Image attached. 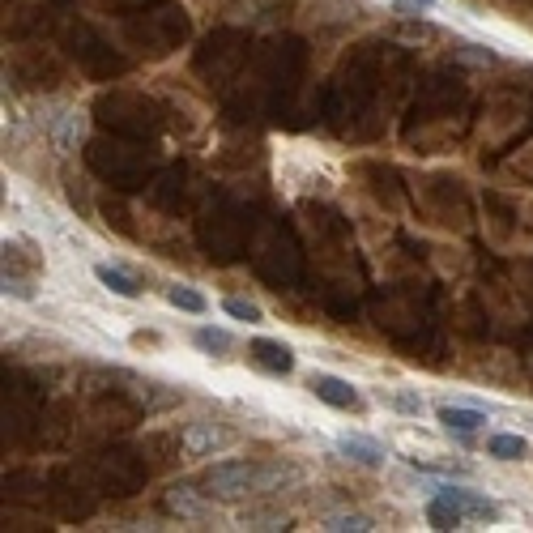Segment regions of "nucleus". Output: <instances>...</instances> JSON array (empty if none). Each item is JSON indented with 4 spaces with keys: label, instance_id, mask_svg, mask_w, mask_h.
<instances>
[{
    "label": "nucleus",
    "instance_id": "obj_4",
    "mask_svg": "<svg viewBox=\"0 0 533 533\" xmlns=\"http://www.w3.org/2000/svg\"><path fill=\"white\" fill-rule=\"evenodd\" d=\"M231 440H235V435L226 431L222 423H192V427L180 435V444H184L188 457H214V452H222Z\"/></svg>",
    "mask_w": 533,
    "mask_h": 533
},
{
    "label": "nucleus",
    "instance_id": "obj_11",
    "mask_svg": "<svg viewBox=\"0 0 533 533\" xmlns=\"http://www.w3.org/2000/svg\"><path fill=\"white\" fill-rule=\"evenodd\" d=\"M94 278H99L111 295H120V299H141V286L128 278L124 269H116V265H94Z\"/></svg>",
    "mask_w": 533,
    "mask_h": 533
},
{
    "label": "nucleus",
    "instance_id": "obj_12",
    "mask_svg": "<svg viewBox=\"0 0 533 533\" xmlns=\"http://www.w3.org/2000/svg\"><path fill=\"white\" fill-rule=\"evenodd\" d=\"M525 452H529V444L521 440V435H491L487 440V457H495V461H525Z\"/></svg>",
    "mask_w": 533,
    "mask_h": 533
},
{
    "label": "nucleus",
    "instance_id": "obj_2",
    "mask_svg": "<svg viewBox=\"0 0 533 533\" xmlns=\"http://www.w3.org/2000/svg\"><path fill=\"white\" fill-rule=\"evenodd\" d=\"M427 487L435 491V495H444V499H452V504H457L465 516H470V521H487V525H495L499 516V504L495 499H487L482 491H470V487H461V482H427Z\"/></svg>",
    "mask_w": 533,
    "mask_h": 533
},
{
    "label": "nucleus",
    "instance_id": "obj_6",
    "mask_svg": "<svg viewBox=\"0 0 533 533\" xmlns=\"http://www.w3.org/2000/svg\"><path fill=\"white\" fill-rule=\"evenodd\" d=\"M209 491H197V487H171L167 491V512L180 516V521H205L214 516V504H209Z\"/></svg>",
    "mask_w": 533,
    "mask_h": 533
},
{
    "label": "nucleus",
    "instance_id": "obj_18",
    "mask_svg": "<svg viewBox=\"0 0 533 533\" xmlns=\"http://www.w3.org/2000/svg\"><path fill=\"white\" fill-rule=\"evenodd\" d=\"M452 56H457L461 64H478V69H487V64H495V60H499V56L491 52V47H478V43H461Z\"/></svg>",
    "mask_w": 533,
    "mask_h": 533
},
{
    "label": "nucleus",
    "instance_id": "obj_13",
    "mask_svg": "<svg viewBox=\"0 0 533 533\" xmlns=\"http://www.w3.org/2000/svg\"><path fill=\"white\" fill-rule=\"evenodd\" d=\"M167 303H171V308H180V312H192V316L209 312V299L201 295V290H192V286H167Z\"/></svg>",
    "mask_w": 533,
    "mask_h": 533
},
{
    "label": "nucleus",
    "instance_id": "obj_21",
    "mask_svg": "<svg viewBox=\"0 0 533 533\" xmlns=\"http://www.w3.org/2000/svg\"><path fill=\"white\" fill-rule=\"evenodd\" d=\"M5 295H13V299H35V290H30L22 278H9V273H5Z\"/></svg>",
    "mask_w": 533,
    "mask_h": 533
},
{
    "label": "nucleus",
    "instance_id": "obj_9",
    "mask_svg": "<svg viewBox=\"0 0 533 533\" xmlns=\"http://www.w3.org/2000/svg\"><path fill=\"white\" fill-rule=\"evenodd\" d=\"M427 521H431V529H461L470 516H465L452 499H444V495H431V504H427Z\"/></svg>",
    "mask_w": 533,
    "mask_h": 533
},
{
    "label": "nucleus",
    "instance_id": "obj_1",
    "mask_svg": "<svg viewBox=\"0 0 533 533\" xmlns=\"http://www.w3.org/2000/svg\"><path fill=\"white\" fill-rule=\"evenodd\" d=\"M256 482H261V465H252V461H218V465H209L205 470V482L201 487L222 499V504H235V499H244L256 491Z\"/></svg>",
    "mask_w": 533,
    "mask_h": 533
},
{
    "label": "nucleus",
    "instance_id": "obj_10",
    "mask_svg": "<svg viewBox=\"0 0 533 533\" xmlns=\"http://www.w3.org/2000/svg\"><path fill=\"white\" fill-rule=\"evenodd\" d=\"M192 342H197V350L214 354V359H231V350H235V337L226 329H214V325H201L197 333H192Z\"/></svg>",
    "mask_w": 533,
    "mask_h": 533
},
{
    "label": "nucleus",
    "instance_id": "obj_3",
    "mask_svg": "<svg viewBox=\"0 0 533 533\" xmlns=\"http://www.w3.org/2000/svg\"><path fill=\"white\" fill-rule=\"evenodd\" d=\"M308 389L325 401V406H333V410H363V397H359V389H354L350 380H342V376H329V371H312L308 376Z\"/></svg>",
    "mask_w": 533,
    "mask_h": 533
},
{
    "label": "nucleus",
    "instance_id": "obj_22",
    "mask_svg": "<svg viewBox=\"0 0 533 533\" xmlns=\"http://www.w3.org/2000/svg\"><path fill=\"white\" fill-rule=\"evenodd\" d=\"M414 5H418V9H431V5H435V0H414Z\"/></svg>",
    "mask_w": 533,
    "mask_h": 533
},
{
    "label": "nucleus",
    "instance_id": "obj_16",
    "mask_svg": "<svg viewBox=\"0 0 533 533\" xmlns=\"http://www.w3.org/2000/svg\"><path fill=\"white\" fill-rule=\"evenodd\" d=\"M286 482H299V470H290V465H261V482H256V491H278Z\"/></svg>",
    "mask_w": 533,
    "mask_h": 533
},
{
    "label": "nucleus",
    "instance_id": "obj_20",
    "mask_svg": "<svg viewBox=\"0 0 533 533\" xmlns=\"http://www.w3.org/2000/svg\"><path fill=\"white\" fill-rule=\"evenodd\" d=\"M401 35H406V39H435L440 30L427 26V22H410V26H401Z\"/></svg>",
    "mask_w": 533,
    "mask_h": 533
},
{
    "label": "nucleus",
    "instance_id": "obj_7",
    "mask_svg": "<svg viewBox=\"0 0 533 533\" xmlns=\"http://www.w3.org/2000/svg\"><path fill=\"white\" fill-rule=\"evenodd\" d=\"M337 452H342V457H350V461H359V465H367V470H384V461H389V452H384L376 440L359 435V431L337 435Z\"/></svg>",
    "mask_w": 533,
    "mask_h": 533
},
{
    "label": "nucleus",
    "instance_id": "obj_5",
    "mask_svg": "<svg viewBox=\"0 0 533 533\" xmlns=\"http://www.w3.org/2000/svg\"><path fill=\"white\" fill-rule=\"evenodd\" d=\"M252 363L269 371V376H290L295 371V350H290L286 342H273V337H256V342L248 346Z\"/></svg>",
    "mask_w": 533,
    "mask_h": 533
},
{
    "label": "nucleus",
    "instance_id": "obj_19",
    "mask_svg": "<svg viewBox=\"0 0 533 533\" xmlns=\"http://www.w3.org/2000/svg\"><path fill=\"white\" fill-rule=\"evenodd\" d=\"M389 406H393L397 414L418 418V414H423V397H418V393H393V397H389Z\"/></svg>",
    "mask_w": 533,
    "mask_h": 533
},
{
    "label": "nucleus",
    "instance_id": "obj_8",
    "mask_svg": "<svg viewBox=\"0 0 533 533\" xmlns=\"http://www.w3.org/2000/svg\"><path fill=\"white\" fill-rule=\"evenodd\" d=\"M435 418H440L444 431H465V435L487 427V410H478V406H440Z\"/></svg>",
    "mask_w": 533,
    "mask_h": 533
},
{
    "label": "nucleus",
    "instance_id": "obj_15",
    "mask_svg": "<svg viewBox=\"0 0 533 533\" xmlns=\"http://www.w3.org/2000/svg\"><path fill=\"white\" fill-rule=\"evenodd\" d=\"M239 525H244V529H286V512H273V508H244V512H239Z\"/></svg>",
    "mask_w": 533,
    "mask_h": 533
},
{
    "label": "nucleus",
    "instance_id": "obj_17",
    "mask_svg": "<svg viewBox=\"0 0 533 533\" xmlns=\"http://www.w3.org/2000/svg\"><path fill=\"white\" fill-rule=\"evenodd\" d=\"M222 312L235 316V320H248V325H261V320H265L261 303H252V299H222Z\"/></svg>",
    "mask_w": 533,
    "mask_h": 533
},
{
    "label": "nucleus",
    "instance_id": "obj_14",
    "mask_svg": "<svg viewBox=\"0 0 533 533\" xmlns=\"http://www.w3.org/2000/svg\"><path fill=\"white\" fill-rule=\"evenodd\" d=\"M320 529H329V533H371L376 521L363 516V512H333V516H325V525H320Z\"/></svg>",
    "mask_w": 533,
    "mask_h": 533
}]
</instances>
